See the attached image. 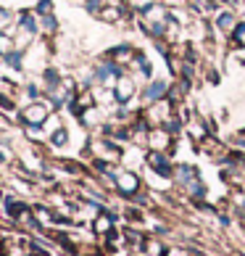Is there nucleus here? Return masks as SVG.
<instances>
[{"instance_id": "4", "label": "nucleus", "mask_w": 245, "mask_h": 256, "mask_svg": "<svg viewBox=\"0 0 245 256\" xmlns=\"http://www.w3.org/2000/svg\"><path fill=\"white\" fill-rule=\"evenodd\" d=\"M135 96H140V88H137V80L132 74H119V80L114 82V98L116 103H129Z\"/></svg>"}, {"instance_id": "6", "label": "nucleus", "mask_w": 245, "mask_h": 256, "mask_svg": "<svg viewBox=\"0 0 245 256\" xmlns=\"http://www.w3.org/2000/svg\"><path fill=\"white\" fill-rule=\"evenodd\" d=\"M185 135L190 138L195 146H201V143H203V140L209 138V135H214V132L209 130V124H206L203 119L193 116V119H190V122H187V124H185Z\"/></svg>"}, {"instance_id": "2", "label": "nucleus", "mask_w": 245, "mask_h": 256, "mask_svg": "<svg viewBox=\"0 0 245 256\" xmlns=\"http://www.w3.org/2000/svg\"><path fill=\"white\" fill-rule=\"evenodd\" d=\"M140 16H143V22L148 26L166 24L169 18H172V8H169L166 3H161V0H153V3H145L143 8H140Z\"/></svg>"}, {"instance_id": "7", "label": "nucleus", "mask_w": 245, "mask_h": 256, "mask_svg": "<svg viewBox=\"0 0 245 256\" xmlns=\"http://www.w3.org/2000/svg\"><path fill=\"white\" fill-rule=\"evenodd\" d=\"M137 48H132V45H119V48H114V50H108V58H111V64H116V66H132V61L137 58Z\"/></svg>"}, {"instance_id": "11", "label": "nucleus", "mask_w": 245, "mask_h": 256, "mask_svg": "<svg viewBox=\"0 0 245 256\" xmlns=\"http://www.w3.org/2000/svg\"><path fill=\"white\" fill-rule=\"evenodd\" d=\"M230 45L238 50H245V22H238V26H235V32L230 34Z\"/></svg>"}, {"instance_id": "5", "label": "nucleus", "mask_w": 245, "mask_h": 256, "mask_svg": "<svg viewBox=\"0 0 245 256\" xmlns=\"http://www.w3.org/2000/svg\"><path fill=\"white\" fill-rule=\"evenodd\" d=\"M145 164L153 169L158 177H174V164H172V158H169V154H164V150H148Z\"/></svg>"}, {"instance_id": "8", "label": "nucleus", "mask_w": 245, "mask_h": 256, "mask_svg": "<svg viewBox=\"0 0 245 256\" xmlns=\"http://www.w3.org/2000/svg\"><path fill=\"white\" fill-rule=\"evenodd\" d=\"M214 26H216V32L230 37L235 32V26H238V14L235 11H216L214 14Z\"/></svg>"}, {"instance_id": "9", "label": "nucleus", "mask_w": 245, "mask_h": 256, "mask_svg": "<svg viewBox=\"0 0 245 256\" xmlns=\"http://www.w3.org/2000/svg\"><path fill=\"white\" fill-rule=\"evenodd\" d=\"M116 188L121 193L132 196V193L140 190V177L135 172H129V169H121V172H116Z\"/></svg>"}, {"instance_id": "1", "label": "nucleus", "mask_w": 245, "mask_h": 256, "mask_svg": "<svg viewBox=\"0 0 245 256\" xmlns=\"http://www.w3.org/2000/svg\"><path fill=\"white\" fill-rule=\"evenodd\" d=\"M145 146H148V150H164V154H172V148L177 146V135L169 132L166 127H150Z\"/></svg>"}, {"instance_id": "3", "label": "nucleus", "mask_w": 245, "mask_h": 256, "mask_svg": "<svg viewBox=\"0 0 245 256\" xmlns=\"http://www.w3.org/2000/svg\"><path fill=\"white\" fill-rule=\"evenodd\" d=\"M169 90H172V84L166 80H148L145 88H140V98H143L145 106H150V103H158V100L169 98Z\"/></svg>"}, {"instance_id": "10", "label": "nucleus", "mask_w": 245, "mask_h": 256, "mask_svg": "<svg viewBox=\"0 0 245 256\" xmlns=\"http://www.w3.org/2000/svg\"><path fill=\"white\" fill-rule=\"evenodd\" d=\"M198 148H201L206 156H211V158H219V161H224V158H227V154H230V148L224 146V143H219V140H216L214 135H209V138H206V140H203V143L198 146Z\"/></svg>"}]
</instances>
